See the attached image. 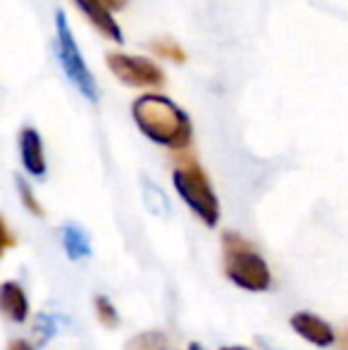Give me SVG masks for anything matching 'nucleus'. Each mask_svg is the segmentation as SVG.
<instances>
[{
	"label": "nucleus",
	"instance_id": "f257e3e1",
	"mask_svg": "<svg viewBox=\"0 0 348 350\" xmlns=\"http://www.w3.org/2000/svg\"><path fill=\"white\" fill-rule=\"evenodd\" d=\"M131 115L139 129L153 143L172 150H181L191 143V120L170 98L158 93H146L136 98Z\"/></svg>",
	"mask_w": 348,
	"mask_h": 350
},
{
	"label": "nucleus",
	"instance_id": "f03ea898",
	"mask_svg": "<svg viewBox=\"0 0 348 350\" xmlns=\"http://www.w3.org/2000/svg\"><path fill=\"white\" fill-rule=\"evenodd\" d=\"M222 248L224 274L234 286L243 291H253V293H260V291H267L272 286V274H269L267 262L237 231H224Z\"/></svg>",
	"mask_w": 348,
	"mask_h": 350
},
{
	"label": "nucleus",
	"instance_id": "7ed1b4c3",
	"mask_svg": "<svg viewBox=\"0 0 348 350\" xmlns=\"http://www.w3.org/2000/svg\"><path fill=\"white\" fill-rule=\"evenodd\" d=\"M172 184H174L176 193L181 196V200L191 208V212H193L205 226L213 229L219 221V200H217V196H215L205 172L198 167V162H193V160L179 162V167L172 172Z\"/></svg>",
	"mask_w": 348,
	"mask_h": 350
},
{
	"label": "nucleus",
	"instance_id": "20e7f679",
	"mask_svg": "<svg viewBox=\"0 0 348 350\" xmlns=\"http://www.w3.org/2000/svg\"><path fill=\"white\" fill-rule=\"evenodd\" d=\"M55 48H57V60L62 65L65 77L72 81V86L86 98L88 103H98V86L88 70L86 60L81 57V51L77 46V38L72 33V27L67 22L65 12L55 14Z\"/></svg>",
	"mask_w": 348,
	"mask_h": 350
},
{
	"label": "nucleus",
	"instance_id": "39448f33",
	"mask_svg": "<svg viewBox=\"0 0 348 350\" xmlns=\"http://www.w3.org/2000/svg\"><path fill=\"white\" fill-rule=\"evenodd\" d=\"M107 67L122 83L134 88H163L165 72L148 57L124 55V53H110Z\"/></svg>",
	"mask_w": 348,
	"mask_h": 350
},
{
	"label": "nucleus",
	"instance_id": "423d86ee",
	"mask_svg": "<svg viewBox=\"0 0 348 350\" xmlns=\"http://www.w3.org/2000/svg\"><path fill=\"white\" fill-rule=\"evenodd\" d=\"M291 329L303 338V341L312 343L317 348H330L334 343V329L330 322L310 312H296L291 317Z\"/></svg>",
	"mask_w": 348,
	"mask_h": 350
},
{
	"label": "nucleus",
	"instance_id": "0eeeda50",
	"mask_svg": "<svg viewBox=\"0 0 348 350\" xmlns=\"http://www.w3.org/2000/svg\"><path fill=\"white\" fill-rule=\"evenodd\" d=\"M19 157H22L24 170L36 179L46 176V152H43V141L34 126H24L19 131Z\"/></svg>",
	"mask_w": 348,
	"mask_h": 350
},
{
	"label": "nucleus",
	"instance_id": "6e6552de",
	"mask_svg": "<svg viewBox=\"0 0 348 350\" xmlns=\"http://www.w3.org/2000/svg\"><path fill=\"white\" fill-rule=\"evenodd\" d=\"M75 5L79 8V12L84 14L88 22H91L93 27L103 33V36H107L110 41L120 43V46L124 43L120 24L115 22V17L110 14V10H107L101 0H75Z\"/></svg>",
	"mask_w": 348,
	"mask_h": 350
},
{
	"label": "nucleus",
	"instance_id": "1a4fd4ad",
	"mask_svg": "<svg viewBox=\"0 0 348 350\" xmlns=\"http://www.w3.org/2000/svg\"><path fill=\"white\" fill-rule=\"evenodd\" d=\"M0 314L14 324H24L29 317V298L17 281L0 284Z\"/></svg>",
	"mask_w": 348,
	"mask_h": 350
},
{
	"label": "nucleus",
	"instance_id": "9d476101",
	"mask_svg": "<svg viewBox=\"0 0 348 350\" xmlns=\"http://www.w3.org/2000/svg\"><path fill=\"white\" fill-rule=\"evenodd\" d=\"M62 245H65V253L70 260H81L91 258V241H88L86 231L77 224H65L62 226Z\"/></svg>",
	"mask_w": 348,
	"mask_h": 350
},
{
	"label": "nucleus",
	"instance_id": "9b49d317",
	"mask_svg": "<svg viewBox=\"0 0 348 350\" xmlns=\"http://www.w3.org/2000/svg\"><path fill=\"white\" fill-rule=\"evenodd\" d=\"M144 200H146V205H148V210L153 212V215L163 217V215H168V212H170L168 196H165L158 186L150 184V181H146V184H144Z\"/></svg>",
	"mask_w": 348,
	"mask_h": 350
},
{
	"label": "nucleus",
	"instance_id": "f8f14e48",
	"mask_svg": "<svg viewBox=\"0 0 348 350\" xmlns=\"http://www.w3.org/2000/svg\"><path fill=\"white\" fill-rule=\"evenodd\" d=\"M93 305H96V317H98V322H101L103 327L115 329L117 324H120V314H117L115 305L110 303V298H107V295H96Z\"/></svg>",
	"mask_w": 348,
	"mask_h": 350
},
{
	"label": "nucleus",
	"instance_id": "ddd939ff",
	"mask_svg": "<svg viewBox=\"0 0 348 350\" xmlns=\"http://www.w3.org/2000/svg\"><path fill=\"white\" fill-rule=\"evenodd\" d=\"M126 350H168V336L160 332L141 334L134 341H129Z\"/></svg>",
	"mask_w": 348,
	"mask_h": 350
},
{
	"label": "nucleus",
	"instance_id": "4468645a",
	"mask_svg": "<svg viewBox=\"0 0 348 350\" xmlns=\"http://www.w3.org/2000/svg\"><path fill=\"white\" fill-rule=\"evenodd\" d=\"M150 48H153L158 55L170 57L172 62H184L186 60L184 48H181L174 38H155V41H150Z\"/></svg>",
	"mask_w": 348,
	"mask_h": 350
},
{
	"label": "nucleus",
	"instance_id": "2eb2a0df",
	"mask_svg": "<svg viewBox=\"0 0 348 350\" xmlns=\"http://www.w3.org/2000/svg\"><path fill=\"white\" fill-rule=\"evenodd\" d=\"M14 184H17L19 198H22L24 208H27L29 212H31L34 217H43V208H41V205H38V200H36V196H34L31 186H29L27 181L22 179V176H17V179H14Z\"/></svg>",
	"mask_w": 348,
	"mask_h": 350
},
{
	"label": "nucleus",
	"instance_id": "dca6fc26",
	"mask_svg": "<svg viewBox=\"0 0 348 350\" xmlns=\"http://www.w3.org/2000/svg\"><path fill=\"white\" fill-rule=\"evenodd\" d=\"M34 334H36L41 343L51 341L57 334V317H53V314H38L36 324H34Z\"/></svg>",
	"mask_w": 348,
	"mask_h": 350
},
{
	"label": "nucleus",
	"instance_id": "f3484780",
	"mask_svg": "<svg viewBox=\"0 0 348 350\" xmlns=\"http://www.w3.org/2000/svg\"><path fill=\"white\" fill-rule=\"evenodd\" d=\"M14 243V239H12V234H10V229H8V224L3 221V217H0V255L5 253V250L10 248V245Z\"/></svg>",
	"mask_w": 348,
	"mask_h": 350
},
{
	"label": "nucleus",
	"instance_id": "a211bd4d",
	"mask_svg": "<svg viewBox=\"0 0 348 350\" xmlns=\"http://www.w3.org/2000/svg\"><path fill=\"white\" fill-rule=\"evenodd\" d=\"M107 10H122L126 5V0H101Z\"/></svg>",
	"mask_w": 348,
	"mask_h": 350
},
{
	"label": "nucleus",
	"instance_id": "6ab92c4d",
	"mask_svg": "<svg viewBox=\"0 0 348 350\" xmlns=\"http://www.w3.org/2000/svg\"><path fill=\"white\" fill-rule=\"evenodd\" d=\"M8 350H36V348H31L27 341H12L10 343V348Z\"/></svg>",
	"mask_w": 348,
	"mask_h": 350
},
{
	"label": "nucleus",
	"instance_id": "aec40b11",
	"mask_svg": "<svg viewBox=\"0 0 348 350\" xmlns=\"http://www.w3.org/2000/svg\"><path fill=\"white\" fill-rule=\"evenodd\" d=\"M219 350H251V348H243V346H224V348H219Z\"/></svg>",
	"mask_w": 348,
	"mask_h": 350
},
{
	"label": "nucleus",
	"instance_id": "412c9836",
	"mask_svg": "<svg viewBox=\"0 0 348 350\" xmlns=\"http://www.w3.org/2000/svg\"><path fill=\"white\" fill-rule=\"evenodd\" d=\"M186 350H203V346H200V343H189V348Z\"/></svg>",
	"mask_w": 348,
	"mask_h": 350
}]
</instances>
